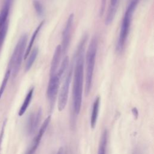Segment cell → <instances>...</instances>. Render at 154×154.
Segmentation results:
<instances>
[{
	"mask_svg": "<svg viewBox=\"0 0 154 154\" xmlns=\"http://www.w3.org/2000/svg\"><path fill=\"white\" fill-rule=\"evenodd\" d=\"M38 53V49L37 48H35L31 53H29V56H28V58L26 61V64H25V71L27 72L29 70V69L31 68L33 63H34L37 55Z\"/></svg>",
	"mask_w": 154,
	"mask_h": 154,
	"instance_id": "cell-17",
	"label": "cell"
},
{
	"mask_svg": "<svg viewBox=\"0 0 154 154\" xmlns=\"http://www.w3.org/2000/svg\"><path fill=\"white\" fill-rule=\"evenodd\" d=\"M61 80V78L59 76L57 73L55 75L50 76L46 90V96L51 108H52L55 103Z\"/></svg>",
	"mask_w": 154,
	"mask_h": 154,
	"instance_id": "cell-6",
	"label": "cell"
},
{
	"mask_svg": "<svg viewBox=\"0 0 154 154\" xmlns=\"http://www.w3.org/2000/svg\"><path fill=\"white\" fill-rule=\"evenodd\" d=\"M10 8V0H7L0 12V29L7 23Z\"/></svg>",
	"mask_w": 154,
	"mask_h": 154,
	"instance_id": "cell-14",
	"label": "cell"
},
{
	"mask_svg": "<svg viewBox=\"0 0 154 154\" xmlns=\"http://www.w3.org/2000/svg\"><path fill=\"white\" fill-rule=\"evenodd\" d=\"M63 147H61L59 150H58V152L57 153V154H63Z\"/></svg>",
	"mask_w": 154,
	"mask_h": 154,
	"instance_id": "cell-24",
	"label": "cell"
},
{
	"mask_svg": "<svg viewBox=\"0 0 154 154\" xmlns=\"http://www.w3.org/2000/svg\"><path fill=\"white\" fill-rule=\"evenodd\" d=\"M44 22H45L44 20L42 21L40 23V24L37 26V27L35 28V29L34 31V32L32 33V36L31 37L29 42L28 43V45L27 46L26 49H25V55H24V59H26L29 56V53H30V52H31V51L32 49V46L34 45V42L35 40V38H37L38 34L39 33L41 28H42V26L44 25Z\"/></svg>",
	"mask_w": 154,
	"mask_h": 154,
	"instance_id": "cell-13",
	"label": "cell"
},
{
	"mask_svg": "<svg viewBox=\"0 0 154 154\" xmlns=\"http://www.w3.org/2000/svg\"><path fill=\"white\" fill-rule=\"evenodd\" d=\"M27 40L28 35L26 34L21 35L11 57L8 68L10 70V74H12L13 78L17 75L22 60L24 58Z\"/></svg>",
	"mask_w": 154,
	"mask_h": 154,
	"instance_id": "cell-4",
	"label": "cell"
},
{
	"mask_svg": "<svg viewBox=\"0 0 154 154\" xmlns=\"http://www.w3.org/2000/svg\"><path fill=\"white\" fill-rule=\"evenodd\" d=\"M34 87H32L31 88H30V90L28 91V93L26 94V97L23 100V102L19 111V115L20 116H22L25 112L26 111V109L28 108L31 101V99H32V96H33V93H34Z\"/></svg>",
	"mask_w": 154,
	"mask_h": 154,
	"instance_id": "cell-15",
	"label": "cell"
},
{
	"mask_svg": "<svg viewBox=\"0 0 154 154\" xmlns=\"http://www.w3.org/2000/svg\"><path fill=\"white\" fill-rule=\"evenodd\" d=\"M73 19H74V14L73 13H71L67 20L63 31L62 32V40H61V43L60 45L61 48L62 55H64L66 54L70 43Z\"/></svg>",
	"mask_w": 154,
	"mask_h": 154,
	"instance_id": "cell-7",
	"label": "cell"
},
{
	"mask_svg": "<svg viewBox=\"0 0 154 154\" xmlns=\"http://www.w3.org/2000/svg\"><path fill=\"white\" fill-rule=\"evenodd\" d=\"M134 154H138V153H136V152H135V153H134Z\"/></svg>",
	"mask_w": 154,
	"mask_h": 154,
	"instance_id": "cell-25",
	"label": "cell"
},
{
	"mask_svg": "<svg viewBox=\"0 0 154 154\" xmlns=\"http://www.w3.org/2000/svg\"><path fill=\"white\" fill-rule=\"evenodd\" d=\"M99 105H100V97H97L94 100L93 104L92 112L90 117V126L92 129H93L96 124L99 110Z\"/></svg>",
	"mask_w": 154,
	"mask_h": 154,
	"instance_id": "cell-12",
	"label": "cell"
},
{
	"mask_svg": "<svg viewBox=\"0 0 154 154\" xmlns=\"http://www.w3.org/2000/svg\"><path fill=\"white\" fill-rule=\"evenodd\" d=\"M42 109L39 108L29 116L26 127V132L29 135L32 134L37 129L42 118Z\"/></svg>",
	"mask_w": 154,
	"mask_h": 154,
	"instance_id": "cell-9",
	"label": "cell"
},
{
	"mask_svg": "<svg viewBox=\"0 0 154 154\" xmlns=\"http://www.w3.org/2000/svg\"><path fill=\"white\" fill-rule=\"evenodd\" d=\"M97 49V39L93 37L90 42L85 55V94L88 96L90 92L93 78L94 70Z\"/></svg>",
	"mask_w": 154,
	"mask_h": 154,
	"instance_id": "cell-2",
	"label": "cell"
},
{
	"mask_svg": "<svg viewBox=\"0 0 154 154\" xmlns=\"http://www.w3.org/2000/svg\"><path fill=\"white\" fill-rule=\"evenodd\" d=\"M62 55V52H61V45H58L57 46L54 55L51 61V68H50V76L55 75L58 69V67L60 66V60L61 57Z\"/></svg>",
	"mask_w": 154,
	"mask_h": 154,
	"instance_id": "cell-10",
	"label": "cell"
},
{
	"mask_svg": "<svg viewBox=\"0 0 154 154\" xmlns=\"http://www.w3.org/2000/svg\"><path fill=\"white\" fill-rule=\"evenodd\" d=\"M11 74H10V70L8 68V69L7 70L5 73V75H4V79L2 80V84L0 86V99L5 90V88L6 87V85H7V82L8 81V79L10 76Z\"/></svg>",
	"mask_w": 154,
	"mask_h": 154,
	"instance_id": "cell-19",
	"label": "cell"
},
{
	"mask_svg": "<svg viewBox=\"0 0 154 154\" xmlns=\"http://www.w3.org/2000/svg\"><path fill=\"white\" fill-rule=\"evenodd\" d=\"M8 29V23H6L1 29H0V48L1 47L4 39L5 38Z\"/></svg>",
	"mask_w": 154,
	"mask_h": 154,
	"instance_id": "cell-21",
	"label": "cell"
},
{
	"mask_svg": "<svg viewBox=\"0 0 154 154\" xmlns=\"http://www.w3.org/2000/svg\"><path fill=\"white\" fill-rule=\"evenodd\" d=\"M73 66L74 62H72V64L69 66L67 71L64 76V82L60 89L58 100V108L60 111H61L64 109L67 102L69 91L73 71Z\"/></svg>",
	"mask_w": 154,
	"mask_h": 154,
	"instance_id": "cell-5",
	"label": "cell"
},
{
	"mask_svg": "<svg viewBox=\"0 0 154 154\" xmlns=\"http://www.w3.org/2000/svg\"><path fill=\"white\" fill-rule=\"evenodd\" d=\"M107 137H108V133H107V131L105 130L103 132L100 138L97 154H105L106 146V143H107Z\"/></svg>",
	"mask_w": 154,
	"mask_h": 154,
	"instance_id": "cell-18",
	"label": "cell"
},
{
	"mask_svg": "<svg viewBox=\"0 0 154 154\" xmlns=\"http://www.w3.org/2000/svg\"><path fill=\"white\" fill-rule=\"evenodd\" d=\"M51 116H49L44 121L43 123L41 126L37 134L35 135L34 138L33 139L29 149L26 151V152L25 154H34L35 151L37 149L38 146H39V144L41 141V139L42 137L43 136L45 132L46 131V129L50 123L51 121Z\"/></svg>",
	"mask_w": 154,
	"mask_h": 154,
	"instance_id": "cell-8",
	"label": "cell"
},
{
	"mask_svg": "<svg viewBox=\"0 0 154 154\" xmlns=\"http://www.w3.org/2000/svg\"><path fill=\"white\" fill-rule=\"evenodd\" d=\"M138 1L139 0H131L125 12L117 40V49L119 52L122 51L124 49L129 33L133 15L138 4Z\"/></svg>",
	"mask_w": 154,
	"mask_h": 154,
	"instance_id": "cell-3",
	"label": "cell"
},
{
	"mask_svg": "<svg viewBox=\"0 0 154 154\" xmlns=\"http://www.w3.org/2000/svg\"><path fill=\"white\" fill-rule=\"evenodd\" d=\"M87 34H84L77 48L74 58L73 81V104L75 112L78 115L81 110L84 76V54Z\"/></svg>",
	"mask_w": 154,
	"mask_h": 154,
	"instance_id": "cell-1",
	"label": "cell"
},
{
	"mask_svg": "<svg viewBox=\"0 0 154 154\" xmlns=\"http://www.w3.org/2000/svg\"><path fill=\"white\" fill-rule=\"evenodd\" d=\"M63 154H66V153H64V152H63Z\"/></svg>",
	"mask_w": 154,
	"mask_h": 154,
	"instance_id": "cell-26",
	"label": "cell"
},
{
	"mask_svg": "<svg viewBox=\"0 0 154 154\" xmlns=\"http://www.w3.org/2000/svg\"><path fill=\"white\" fill-rule=\"evenodd\" d=\"M32 5L37 15L38 16H42L44 13L43 7L42 3L38 0H33Z\"/></svg>",
	"mask_w": 154,
	"mask_h": 154,
	"instance_id": "cell-20",
	"label": "cell"
},
{
	"mask_svg": "<svg viewBox=\"0 0 154 154\" xmlns=\"http://www.w3.org/2000/svg\"><path fill=\"white\" fill-rule=\"evenodd\" d=\"M132 111L133 115H134V116H135V117H137V116H138V111H137V109L136 108H134L132 109Z\"/></svg>",
	"mask_w": 154,
	"mask_h": 154,
	"instance_id": "cell-22",
	"label": "cell"
},
{
	"mask_svg": "<svg viewBox=\"0 0 154 154\" xmlns=\"http://www.w3.org/2000/svg\"><path fill=\"white\" fill-rule=\"evenodd\" d=\"M106 0H102V6L101 7V10H100V14H102L103 13V10H104V7H105V2Z\"/></svg>",
	"mask_w": 154,
	"mask_h": 154,
	"instance_id": "cell-23",
	"label": "cell"
},
{
	"mask_svg": "<svg viewBox=\"0 0 154 154\" xmlns=\"http://www.w3.org/2000/svg\"><path fill=\"white\" fill-rule=\"evenodd\" d=\"M69 66V58L68 56H66L64 58L60 67L58 68L57 73L61 78L64 77L67 71V69Z\"/></svg>",
	"mask_w": 154,
	"mask_h": 154,
	"instance_id": "cell-16",
	"label": "cell"
},
{
	"mask_svg": "<svg viewBox=\"0 0 154 154\" xmlns=\"http://www.w3.org/2000/svg\"><path fill=\"white\" fill-rule=\"evenodd\" d=\"M120 0H110L109 6L105 17V25H109L114 19L117 13Z\"/></svg>",
	"mask_w": 154,
	"mask_h": 154,
	"instance_id": "cell-11",
	"label": "cell"
}]
</instances>
